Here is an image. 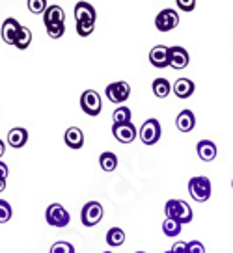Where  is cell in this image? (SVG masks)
<instances>
[{
    "mask_svg": "<svg viewBox=\"0 0 233 253\" xmlns=\"http://www.w3.org/2000/svg\"><path fill=\"white\" fill-rule=\"evenodd\" d=\"M164 211H166V216H168L170 220L177 221L179 225L190 223L194 218L190 205L186 201H183V199H170V201H166Z\"/></svg>",
    "mask_w": 233,
    "mask_h": 253,
    "instance_id": "6da1fadb",
    "label": "cell"
},
{
    "mask_svg": "<svg viewBox=\"0 0 233 253\" xmlns=\"http://www.w3.org/2000/svg\"><path fill=\"white\" fill-rule=\"evenodd\" d=\"M211 192H213V186H211L209 177H203V175L190 177V181H188V194H190V198L194 201H198V203L209 201Z\"/></svg>",
    "mask_w": 233,
    "mask_h": 253,
    "instance_id": "7a4b0ae2",
    "label": "cell"
},
{
    "mask_svg": "<svg viewBox=\"0 0 233 253\" xmlns=\"http://www.w3.org/2000/svg\"><path fill=\"white\" fill-rule=\"evenodd\" d=\"M161 136H162L161 123L155 118L145 119L144 123H142V126H140V130H138V138H140V142L144 143V145H155V143L161 140Z\"/></svg>",
    "mask_w": 233,
    "mask_h": 253,
    "instance_id": "3957f363",
    "label": "cell"
},
{
    "mask_svg": "<svg viewBox=\"0 0 233 253\" xmlns=\"http://www.w3.org/2000/svg\"><path fill=\"white\" fill-rule=\"evenodd\" d=\"M81 108L86 116L95 118L103 110V101H101V95L97 93L95 89H86L81 95Z\"/></svg>",
    "mask_w": 233,
    "mask_h": 253,
    "instance_id": "277c9868",
    "label": "cell"
},
{
    "mask_svg": "<svg viewBox=\"0 0 233 253\" xmlns=\"http://www.w3.org/2000/svg\"><path fill=\"white\" fill-rule=\"evenodd\" d=\"M45 220H47L48 225L62 229V227H65V225H69L71 216H69V212L64 209V205L52 203V205H48L47 211H45Z\"/></svg>",
    "mask_w": 233,
    "mask_h": 253,
    "instance_id": "5b68a950",
    "label": "cell"
},
{
    "mask_svg": "<svg viewBox=\"0 0 233 253\" xmlns=\"http://www.w3.org/2000/svg\"><path fill=\"white\" fill-rule=\"evenodd\" d=\"M103 214H105V211H103V205L99 201H88L81 211L82 225L93 227V225H97L99 221L103 220Z\"/></svg>",
    "mask_w": 233,
    "mask_h": 253,
    "instance_id": "8992f818",
    "label": "cell"
},
{
    "mask_svg": "<svg viewBox=\"0 0 233 253\" xmlns=\"http://www.w3.org/2000/svg\"><path fill=\"white\" fill-rule=\"evenodd\" d=\"M179 24V15L174 8H164L155 17V28L159 32H170Z\"/></svg>",
    "mask_w": 233,
    "mask_h": 253,
    "instance_id": "52a82bcc",
    "label": "cell"
},
{
    "mask_svg": "<svg viewBox=\"0 0 233 253\" xmlns=\"http://www.w3.org/2000/svg\"><path fill=\"white\" fill-rule=\"evenodd\" d=\"M105 93L112 103H125L131 97V86L125 80H118V82H112L106 86Z\"/></svg>",
    "mask_w": 233,
    "mask_h": 253,
    "instance_id": "ba28073f",
    "label": "cell"
},
{
    "mask_svg": "<svg viewBox=\"0 0 233 253\" xmlns=\"http://www.w3.org/2000/svg\"><path fill=\"white\" fill-rule=\"evenodd\" d=\"M190 63V56L185 47H168V67L174 69H185Z\"/></svg>",
    "mask_w": 233,
    "mask_h": 253,
    "instance_id": "9c48e42d",
    "label": "cell"
},
{
    "mask_svg": "<svg viewBox=\"0 0 233 253\" xmlns=\"http://www.w3.org/2000/svg\"><path fill=\"white\" fill-rule=\"evenodd\" d=\"M112 136L120 143H131L137 140L138 130H137V126L133 125V121H131V123H123V125H114Z\"/></svg>",
    "mask_w": 233,
    "mask_h": 253,
    "instance_id": "30bf717a",
    "label": "cell"
},
{
    "mask_svg": "<svg viewBox=\"0 0 233 253\" xmlns=\"http://www.w3.org/2000/svg\"><path fill=\"white\" fill-rule=\"evenodd\" d=\"M95 8L90 2H77L75 6V21L77 23H95Z\"/></svg>",
    "mask_w": 233,
    "mask_h": 253,
    "instance_id": "8fae6325",
    "label": "cell"
},
{
    "mask_svg": "<svg viewBox=\"0 0 233 253\" xmlns=\"http://www.w3.org/2000/svg\"><path fill=\"white\" fill-rule=\"evenodd\" d=\"M65 21V11L64 8H60L58 4H50L47 9L43 11V24L50 26V24H64Z\"/></svg>",
    "mask_w": 233,
    "mask_h": 253,
    "instance_id": "7c38bea8",
    "label": "cell"
},
{
    "mask_svg": "<svg viewBox=\"0 0 233 253\" xmlns=\"http://www.w3.org/2000/svg\"><path fill=\"white\" fill-rule=\"evenodd\" d=\"M172 91L176 93V97L179 99H188V97H192V93L196 91V84H194L190 79H177L174 84H172Z\"/></svg>",
    "mask_w": 233,
    "mask_h": 253,
    "instance_id": "4fadbf2b",
    "label": "cell"
},
{
    "mask_svg": "<svg viewBox=\"0 0 233 253\" xmlns=\"http://www.w3.org/2000/svg\"><path fill=\"white\" fill-rule=\"evenodd\" d=\"M149 62L157 69L168 67V47L166 45H157L149 50Z\"/></svg>",
    "mask_w": 233,
    "mask_h": 253,
    "instance_id": "5bb4252c",
    "label": "cell"
},
{
    "mask_svg": "<svg viewBox=\"0 0 233 253\" xmlns=\"http://www.w3.org/2000/svg\"><path fill=\"white\" fill-rule=\"evenodd\" d=\"M64 142L69 149H82V145H84V132L79 126H69L64 134Z\"/></svg>",
    "mask_w": 233,
    "mask_h": 253,
    "instance_id": "9a60e30c",
    "label": "cell"
},
{
    "mask_svg": "<svg viewBox=\"0 0 233 253\" xmlns=\"http://www.w3.org/2000/svg\"><path fill=\"white\" fill-rule=\"evenodd\" d=\"M196 153H198V157L203 160V162H213L215 158H217V145L215 142H211V140H200L198 145H196Z\"/></svg>",
    "mask_w": 233,
    "mask_h": 253,
    "instance_id": "2e32d148",
    "label": "cell"
},
{
    "mask_svg": "<svg viewBox=\"0 0 233 253\" xmlns=\"http://www.w3.org/2000/svg\"><path fill=\"white\" fill-rule=\"evenodd\" d=\"M28 142V130L24 126H15L8 132V145L13 149H21Z\"/></svg>",
    "mask_w": 233,
    "mask_h": 253,
    "instance_id": "e0dca14e",
    "label": "cell"
},
{
    "mask_svg": "<svg viewBox=\"0 0 233 253\" xmlns=\"http://www.w3.org/2000/svg\"><path fill=\"white\" fill-rule=\"evenodd\" d=\"M176 125L181 132H190L196 126V116L192 110H181L176 118Z\"/></svg>",
    "mask_w": 233,
    "mask_h": 253,
    "instance_id": "ac0fdd59",
    "label": "cell"
},
{
    "mask_svg": "<svg viewBox=\"0 0 233 253\" xmlns=\"http://www.w3.org/2000/svg\"><path fill=\"white\" fill-rule=\"evenodd\" d=\"M19 28H21V23H17L15 19L8 17V19L2 23V30H0L4 43L13 45V41H15V36H17V32H19Z\"/></svg>",
    "mask_w": 233,
    "mask_h": 253,
    "instance_id": "d6986e66",
    "label": "cell"
},
{
    "mask_svg": "<svg viewBox=\"0 0 233 253\" xmlns=\"http://www.w3.org/2000/svg\"><path fill=\"white\" fill-rule=\"evenodd\" d=\"M30 43H32V30H30L28 26H23V24H21V28H19V32H17L13 45H15L19 50H26V48L30 47Z\"/></svg>",
    "mask_w": 233,
    "mask_h": 253,
    "instance_id": "ffe728a7",
    "label": "cell"
},
{
    "mask_svg": "<svg viewBox=\"0 0 233 253\" xmlns=\"http://www.w3.org/2000/svg\"><path fill=\"white\" fill-rule=\"evenodd\" d=\"M99 166H101L103 171L110 173V171H114V169L118 168V157L114 155L112 151H105V153H101V157H99Z\"/></svg>",
    "mask_w": 233,
    "mask_h": 253,
    "instance_id": "44dd1931",
    "label": "cell"
},
{
    "mask_svg": "<svg viewBox=\"0 0 233 253\" xmlns=\"http://www.w3.org/2000/svg\"><path fill=\"white\" fill-rule=\"evenodd\" d=\"M151 89L155 97H159V99H166L172 91V84H170V80L166 79H155L151 84Z\"/></svg>",
    "mask_w": 233,
    "mask_h": 253,
    "instance_id": "7402d4cb",
    "label": "cell"
},
{
    "mask_svg": "<svg viewBox=\"0 0 233 253\" xmlns=\"http://www.w3.org/2000/svg\"><path fill=\"white\" fill-rule=\"evenodd\" d=\"M123 242H125V231L121 227H112L106 231V244L108 246L118 248V246H123Z\"/></svg>",
    "mask_w": 233,
    "mask_h": 253,
    "instance_id": "603a6c76",
    "label": "cell"
},
{
    "mask_svg": "<svg viewBox=\"0 0 233 253\" xmlns=\"http://www.w3.org/2000/svg\"><path fill=\"white\" fill-rule=\"evenodd\" d=\"M131 118H133V112L127 106H120L116 108L112 114V121L114 125H123V123H131Z\"/></svg>",
    "mask_w": 233,
    "mask_h": 253,
    "instance_id": "cb8c5ba5",
    "label": "cell"
},
{
    "mask_svg": "<svg viewBox=\"0 0 233 253\" xmlns=\"http://www.w3.org/2000/svg\"><path fill=\"white\" fill-rule=\"evenodd\" d=\"M181 227H183V225H179L177 221L170 220V218H166V220L162 221V233H164L166 237H177V235L181 233Z\"/></svg>",
    "mask_w": 233,
    "mask_h": 253,
    "instance_id": "d4e9b609",
    "label": "cell"
},
{
    "mask_svg": "<svg viewBox=\"0 0 233 253\" xmlns=\"http://www.w3.org/2000/svg\"><path fill=\"white\" fill-rule=\"evenodd\" d=\"M48 253H75V246L71 242H65V240H58L50 246Z\"/></svg>",
    "mask_w": 233,
    "mask_h": 253,
    "instance_id": "484cf974",
    "label": "cell"
},
{
    "mask_svg": "<svg viewBox=\"0 0 233 253\" xmlns=\"http://www.w3.org/2000/svg\"><path fill=\"white\" fill-rule=\"evenodd\" d=\"M13 216V211H11V205H9L6 199H0V223H6V221L11 220Z\"/></svg>",
    "mask_w": 233,
    "mask_h": 253,
    "instance_id": "4316f807",
    "label": "cell"
},
{
    "mask_svg": "<svg viewBox=\"0 0 233 253\" xmlns=\"http://www.w3.org/2000/svg\"><path fill=\"white\" fill-rule=\"evenodd\" d=\"M26 6H28V9L32 11L34 15H43V11L47 9V2L45 0H28Z\"/></svg>",
    "mask_w": 233,
    "mask_h": 253,
    "instance_id": "83f0119b",
    "label": "cell"
},
{
    "mask_svg": "<svg viewBox=\"0 0 233 253\" xmlns=\"http://www.w3.org/2000/svg\"><path fill=\"white\" fill-rule=\"evenodd\" d=\"M45 28H47L48 38H52V40H60L65 32V24H50V26H45Z\"/></svg>",
    "mask_w": 233,
    "mask_h": 253,
    "instance_id": "f1b7e54d",
    "label": "cell"
},
{
    "mask_svg": "<svg viewBox=\"0 0 233 253\" xmlns=\"http://www.w3.org/2000/svg\"><path fill=\"white\" fill-rule=\"evenodd\" d=\"M95 30V23H77V34L81 38H88Z\"/></svg>",
    "mask_w": 233,
    "mask_h": 253,
    "instance_id": "f546056e",
    "label": "cell"
},
{
    "mask_svg": "<svg viewBox=\"0 0 233 253\" xmlns=\"http://www.w3.org/2000/svg\"><path fill=\"white\" fill-rule=\"evenodd\" d=\"M186 248H188V253H205V246L201 244L200 240H190V242H186Z\"/></svg>",
    "mask_w": 233,
    "mask_h": 253,
    "instance_id": "4dcf8cb0",
    "label": "cell"
},
{
    "mask_svg": "<svg viewBox=\"0 0 233 253\" xmlns=\"http://www.w3.org/2000/svg\"><path fill=\"white\" fill-rule=\"evenodd\" d=\"M177 8H181L183 11H192L196 8V0H177Z\"/></svg>",
    "mask_w": 233,
    "mask_h": 253,
    "instance_id": "1f68e13d",
    "label": "cell"
},
{
    "mask_svg": "<svg viewBox=\"0 0 233 253\" xmlns=\"http://www.w3.org/2000/svg\"><path fill=\"white\" fill-rule=\"evenodd\" d=\"M170 253H188V248H186V242H176V244L172 246V250H170Z\"/></svg>",
    "mask_w": 233,
    "mask_h": 253,
    "instance_id": "d6a6232c",
    "label": "cell"
},
{
    "mask_svg": "<svg viewBox=\"0 0 233 253\" xmlns=\"http://www.w3.org/2000/svg\"><path fill=\"white\" fill-rule=\"evenodd\" d=\"M0 179H8V166L0 162Z\"/></svg>",
    "mask_w": 233,
    "mask_h": 253,
    "instance_id": "836d02e7",
    "label": "cell"
},
{
    "mask_svg": "<svg viewBox=\"0 0 233 253\" xmlns=\"http://www.w3.org/2000/svg\"><path fill=\"white\" fill-rule=\"evenodd\" d=\"M4 151H6V145H4V142L0 140V157H4Z\"/></svg>",
    "mask_w": 233,
    "mask_h": 253,
    "instance_id": "e575fe53",
    "label": "cell"
},
{
    "mask_svg": "<svg viewBox=\"0 0 233 253\" xmlns=\"http://www.w3.org/2000/svg\"><path fill=\"white\" fill-rule=\"evenodd\" d=\"M6 190V179H0V192Z\"/></svg>",
    "mask_w": 233,
    "mask_h": 253,
    "instance_id": "d590c367",
    "label": "cell"
},
{
    "mask_svg": "<svg viewBox=\"0 0 233 253\" xmlns=\"http://www.w3.org/2000/svg\"><path fill=\"white\" fill-rule=\"evenodd\" d=\"M103 253H112V252H103Z\"/></svg>",
    "mask_w": 233,
    "mask_h": 253,
    "instance_id": "8d00e7d4",
    "label": "cell"
},
{
    "mask_svg": "<svg viewBox=\"0 0 233 253\" xmlns=\"http://www.w3.org/2000/svg\"><path fill=\"white\" fill-rule=\"evenodd\" d=\"M137 253H145V252H137Z\"/></svg>",
    "mask_w": 233,
    "mask_h": 253,
    "instance_id": "74e56055",
    "label": "cell"
},
{
    "mask_svg": "<svg viewBox=\"0 0 233 253\" xmlns=\"http://www.w3.org/2000/svg\"><path fill=\"white\" fill-rule=\"evenodd\" d=\"M232 188H233V181H232Z\"/></svg>",
    "mask_w": 233,
    "mask_h": 253,
    "instance_id": "f35d334b",
    "label": "cell"
},
{
    "mask_svg": "<svg viewBox=\"0 0 233 253\" xmlns=\"http://www.w3.org/2000/svg\"><path fill=\"white\" fill-rule=\"evenodd\" d=\"M164 253H170V252H164Z\"/></svg>",
    "mask_w": 233,
    "mask_h": 253,
    "instance_id": "ab89813d",
    "label": "cell"
}]
</instances>
